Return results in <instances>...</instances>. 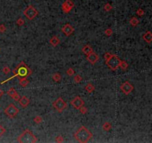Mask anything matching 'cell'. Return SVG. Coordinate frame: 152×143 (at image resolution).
<instances>
[{"instance_id":"obj_20","label":"cell","mask_w":152,"mask_h":143,"mask_svg":"<svg viewBox=\"0 0 152 143\" xmlns=\"http://www.w3.org/2000/svg\"><path fill=\"white\" fill-rule=\"evenodd\" d=\"M119 67H120L122 70H126L127 68L128 67V64H127V62H125V60H121Z\"/></svg>"},{"instance_id":"obj_37","label":"cell","mask_w":152,"mask_h":143,"mask_svg":"<svg viewBox=\"0 0 152 143\" xmlns=\"http://www.w3.org/2000/svg\"><path fill=\"white\" fill-rule=\"evenodd\" d=\"M111 53H109V52H106V53L105 54V55H104V57H105L106 60H108V59L111 57Z\"/></svg>"},{"instance_id":"obj_32","label":"cell","mask_w":152,"mask_h":143,"mask_svg":"<svg viewBox=\"0 0 152 143\" xmlns=\"http://www.w3.org/2000/svg\"><path fill=\"white\" fill-rule=\"evenodd\" d=\"M79 112L82 113V114H85L87 112H88V109L86 108V107H81L79 109Z\"/></svg>"},{"instance_id":"obj_23","label":"cell","mask_w":152,"mask_h":143,"mask_svg":"<svg viewBox=\"0 0 152 143\" xmlns=\"http://www.w3.org/2000/svg\"><path fill=\"white\" fill-rule=\"evenodd\" d=\"M52 78L53 80L55 81V82H59V81H60L61 80V75L60 74H59V73H55V74H53V76H52Z\"/></svg>"},{"instance_id":"obj_3","label":"cell","mask_w":152,"mask_h":143,"mask_svg":"<svg viewBox=\"0 0 152 143\" xmlns=\"http://www.w3.org/2000/svg\"><path fill=\"white\" fill-rule=\"evenodd\" d=\"M16 68L17 70L16 76L26 77V76H29L32 74V70L23 61H22Z\"/></svg>"},{"instance_id":"obj_25","label":"cell","mask_w":152,"mask_h":143,"mask_svg":"<svg viewBox=\"0 0 152 143\" xmlns=\"http://www.w3.org/2000/svg\"><path fill=\"white\" fill-rule=\"evenodd\" d=\"M82 80H83V78H82V77L79 75H75V77L74 78V80L76 83H80L82 81Z\"/></svg>"},{"instance_id":"obj_6","label":"cell","mask_w":152,"mask_h":143,"mask_svg":"<svg viewBox=\"0 0 152 143\" xmlns=\"http://www.w3.org/2000/svg\"><path fill=\"white\" fill-rule=\"evenodd\" d=\"M53 106L56 110H57L59 113H62L64 110L67 108L68 105H67V103L62 98H58L53 103Z\"/></svg>"},{"instance_id":"obj_1","label":"cell","mask_w":152,"mask_h":143,"mask_svg":"<svg viewBox=\"0 0 152 143\" xmlns=\"http://www.w3.org/2000/svg\"><path fill=\"white\" fill-rule=\"evenodd\" d=\"M74 136L79 142L85 143L88 142L91 139L93 136V134H91V131L85 126H81L76 130Z\"/></svg>"},{"instance_id":"obj_33","label":"cell","mask_w":152,"mask_h":143,"mask_svg":"<svg viewBox=\"0 0 152 143\" xmlns=\"http://www.w3.org/2000/svg\"><path fill=\"white\" fill-rule=\"evenodd\" d=\"M104 9H105L106 11H110L112 9V6L111 5V4H109V3H107L106 5L104 6Z\"/></svg>"},{"instance_id":"obj_8","label":"cell","mask_w":152,"mask_h":143,"mask_svg":"<svg viewBox=\"0 0 152 143\" xmlns=\"http://www.w3.org/2000/svg\"><path fill=\"white\" fill-rule=\"evenodd\" d=\"M120 89L122 90V92L125 94V95H128L130 94L133 89H134V87L131 84V83L128 81H125L124 82L121 86H120Z\"/></svg>"},{"instance_id":"obj_14","label":"cell","mask_w":152,"mask_h":143,"mask_svg":"<svg viewBox=\"0 0 152 143\" xmlns=\"http://www.w3.org/2000/svg\"><path fill=\"white\" fill-rule=\"evenodd\" d=\"M143 40H144L146 43H148L150 44L152 42L151 32H150V31H148V32H147L146 33H145L144 34H143Z\"/></svg>"},{"instance_id":"obj_18","label":"cell","mask_w":152,"mask_h":143,"mask_svg":"<svg viewBox=\"0 0 152 143\" xmlns=\"http://www.w3.org/2000/svg\"><path fill=\"white\" fill-rule=\"evenodd\" d=\"M85 90H86L88 93H91L92 92L94 91L95 87H94V86H93V84H88L85 86Z\"/></svg>"},{"instance_id":"obj_16","label":"cell","mask_w":152,"mask_h":143,"mask_svg":"<svg viewBox=\"0 0 152 143\" xmlns=\"http://www.w3.org/2000/svg\"><path fill=\"white\" fill-rule=\"evenodd\" d=\"M82 51H83V52L84 54L88 55L89 53H91V52H93V48L89 45H85V46H84L83 47Z\"/></svg>"},{"instance_id":"obj_36","label":"cell","mask_w":152,"mask_h":143,"mask_svg":"<svg viewBox=\"0 0 152 143\" xmlns=\"http://www.w3.org/2000/svg\"><path fill=\"white\" fill-rule=\"evenodd\" d=\"M5 132H6V129H5V127H2V126L0 125V136H2Z\"/></svg>"},{"instance_id":"obj_5","label":"cell","mask_w":152,"mask_h":143,"mask_svg":"<svg viewBox=\"0 0 152 143\" xmlns=\"http://www.w3.org/2000/svg\"><path fill=\"white\" fill-rule=\"evenodd\" d=\"M23 14L25 16V17L28 18L29 20H32L38 15V11L36 10V8L33 6L28 5V8L23 11Z\"/></svg>"},{"instance_id":"obj_4","label":"cell","mask_w":152,"mask_h":143,"mask_svg":"<svg viewBox=\"0 0 152 143\" xmlns=\"http://www.w3.org/2000/svg\"><path fill=\"white\" fill-rule=\"evenodd\" d=\"M120 61L121 60L118 56L116 55H111V57L106 60V64L109 69H111L113 71H116L120 66Z\"/></svg>"},{"instance_id":"obj_15","label":"cell","mask_w":152,"mask_h":143,"mask_svg":"<svg viewBox=\"0 0 152 143\" xmlns=\"http://www.w3.org/2000/svg\"><path fill=\"white\" fill-rule=\"evenodd\" d=\"M60 40L56 36H53V37L50 40V43H51V45L53 46V47H56V46H58L60 44Z\"/></svg>"},{"instance_id":"obj_17","label":"cell","mask_w":152,"mask_h":143,"mask_svg":"<svg viewBox=\"0 0 152 143\" xmlns=\"http://www.w3.org/2000/svg\"><path fill=\"white\" fill-rule=\"evenodd\" d=\"M29 84V80L25 78H19V85L22 87H25Z\"/></svg>"},{"instance_id":"obj_38","label":"cell","mask_w":152,"mask_h":143,"mask_svg":"<svg viewBox=\"0 0 152 143\" xmlns=\"http://www.w3.org/2000/svg\"><path fill=\"white\" fill-rule=\"evenodd\" d=\"M3 95H4V91L0 88V98H1V97H2Z\"/></svg>"},{"instance_id":"obj_30","label":"cell","mask_w":152,"mask_h":143,"mask_svg":"<svg viewBox=\"0 0 152 143\" xmlns=\"http://www.w3.org/2000/svg\"><path fill=\"white\" fill-rule=\"evenodd\" d=\"M68 5L70 8H74V2L71 1V0H66L65 2Z\"/></svg>"},{"instance_id":"obj_26","label":"cell","mask_w":152,"mask_h":143,"mask_svg":"<svg viewBox=\"0 0 152 143\" xmlns=\"http://www.w3.org/2000/svg\"><path fill=\"white\" fill-rule=\"evenodd\" d=\"M56 142H59V143H61V142H64V138L62 136H56V140H55Z\"/></svg>"},{"instance_id":"obj_2","label":"cell","mask_w":152,"mask_h":143,"mask_svg":"<svg viewBox=\"0 0 152 143\" xmlns=\"http://www.w3.org/2000/svg\"><path fill=\"white\" fill-rule=\"evenodd\" d=\"M38 141L37 136L29 129H26L22 134L18 136L17 142L20 143H35Z\"/></svg>"},{"instance_id":"obj_13","label":"cell","mask_w":152,"mask_h":143,"mask_svg":"<svg viewBox=\"0 0 152 143\" xmlns=\"http://www.w3.org/2000/svg\"><path fill=\"white\" fill-rule=\"evenodd\" d=\"M18 101L19 102V104L22 107L25 108V107H27L29 105V104H30V99L28 97H26V96H22V98H19V100Z\"/></svg>"},{"instance_id":"obj_9","label":"cell","mask_w":152,"mask_h":143,"mask_svg":"<svg viewBox=\"0 0 152 143\" xmlns=\"http://www.w3.org/2000/svg\"><path fill=\"white\" fill-rule=\"evenodd\" d=\"M71 104L76 110H79L81 107L84 106L85 102L84 101L79 97V96H76L73 100L71 101Z\"/></svg>"},{"instance_id":"obj_11","label":"cell","mask_w":152,"mask_h":143,"mask_svg":"<svg viewBox=\"0 0 152 143\" xmlns=\"http://www.w3.org/2000/svg\"><path fill=\"white\" fill-rule=\"evenodd\" d=\"M74 31V28L70 24H65L63 26V28H62V32H63L67 37H69L70 35H71Z\"/></svg>"},{"instance_id":"obj_21","label":"cell","mask_w":152,"mask_h":143,"mask_svg":"<svg viewBox=\"0 0 152 143\" xmlns=\"http://www.w3.org/2000/svg\"><path fill=\"white\" fill-rule=\"evenodd\" d=\"M130 24L134 26V27H136L137 25L139 24V20L138 19L136 18V17H132L131 19H130Z\"/></svg>"},{"instance_id":"obj_28","label":"cell","mask_w":152,"mask_h":143,"mask_svg":"<svg viewBox=\"0 0 152 143\" xmlns=\"http://www.w3.org/2000/svg\"><path fill=\"white\" fill-rule=\"evenodd\" d=\"M2 72L5 74V75H8L10 72V69L8 67V66H5L3 69H2Z\"/></svg>"},{"instance_id":"obj_31","label":"cell","mask_w":152,"mask_h":143,"mask_svg":"<svg viewBox=\"0 0 152 143\" xmlns=\"http://www.w3.org/2000/svg\"><path fill=\"white\" fill-rule=\"evenodd\" d=\"M137 14L139 16H143L144 15V11L142 8H139L137 11Z\"/></svg>"},{"instance_id":"obj_19","label":"cell","mask_w":152,"mask_h":143,"mask_svg":"<svg viewBox=\"0 0 152 143\" xmlns=\"http://www.w3.org/2000/svg\"><path fill=\"white\" fill-rule=\"evenodd\" d=\"M62 11L65 13V14H68L69 13L71 10H72V8H70L68 5L65 3V2H64L63 4H62Z\"/></svg>"},{"instance_id":"obj_10","label":"cell","mask_w":152,"mask_h":143,"mask_svg":"<svg viewBox=\"0 0 152 143\" xmlns=\"http://www.w3.org/2000/svg\"><path fill=\"white\" fill-rule=\"evenodd\" d=\"M99 56L97 55L95 52H91V53L87 55V60L93 65H94L99 60Z\"/></svg>"},{"instance_id":"obj_34","label":"cell","mask_w":152,"mask_h":143,"mask_svg":"<svg viewBox=\"0 0 152 143\" xmlns=\"http://www.w3.org/2000/svg\"><path fill=\"white\" fill-rule=\"evenodd\" d=\"M105 34H106V35L107 36H111L112 34H113V31H112V29H111V28H108L106 29V31H105Z\"/></svg>"},{"instance_id":"obj_12","label":"cell","mask_w":152,"mask_h":143,"mask_svg":"<svg viewBox=\"0 0 152 143\" xmlns=\"http://www.w3.org/2000/svg\"><path fill=\"white\" fill-rule=\"evenodd\" d=\"M7 94H8L10 97H11L13 99H14L15 101H18L19 100V98H20V96L19 95V93L16 92V90L14 87L10 88L8 90V92H7Z\"/></svg>"},{"instance_id":"obj_35","label":"cell","mask_w":152,"mask_h":143,"mask_svg":"<svg viewBox=\"0 0 152 143\" xmlns=\"http://www.w3.org/2000/svg\"><path fill=\"white\" fill-rule=\"evenodd\" d=\"M6 32V27L5 26V25L1 24L0 25V33H4Z\"/></svg>"},{"instance_id":"obj_27","label":"cell","mask_w":152,"mask_h":143,"mask_svg":"<svg viewBox=\"0 0 152 143\" xmlns=\"http://www.w3.org/2000/svg\"><path fill=\"white\" fill-rule=\"evenodd\" d=\"M74 70L73 69H71V68H69L67 70L66 72V73H67V75H69V76H72V75H74Z\"/></svg>"},{"instance_id":"obj_24","label":"cell","mask_w":152,"mask_h":143,"mask_svg":"<svg viewBox=\"0 0 152 143\" xmlns=\"http://www.w3.org/2000/svg\"><path fill=\"white\" fill-rule=\"evenodd\" d=\"M33 121H35V123L37 124H40L42 122V118L39 116H37L34 119H33Z\"/></svg>"},{"instance_id":"obj_29","label":"cell","mask_w":152,"mask_h":143,"mask_svg":"<svg viewBox=\"0 0 152 143\" xmlns=\"http://www.w3.org/2000/svg\"><path fill=\"white\" fill-rule=\"evenodd\" d=\"M16 24L18 25H19V26H21V25H25V21L23 20L22 18H19L17 20H16Z\"/></svg>"},{"instance_id":"obj_22","label":"cell","mask_w":152,"mask_h":143,"mask_svg":"<svg viewBox=\"0 0 152 143\" xmlns=\"http://www.w3.org/2000/svg\"><path fill=\"white\" fill-rule=\"evenodd\" d=\"M111 125L109 123V122H105L104 124H103V125H102V128H103V130H106V131H109L111 129Z\"/></svg>"},{"instance_id":"obj_7","label":"cell","mask_w":152,"mask_h":143,"mask_svg":"<svg viewBox=\"0 0 152 143\" xmlns=\"http://www.w3.org/2000/svg\"><path fill=\"white\" fill-rule=\"evenodd\" d=\"M5 113L10 118H14L19 113V109L16 107L14 104H10V105H8V107L4 110Z\"/></svg>"}]
</instances>
